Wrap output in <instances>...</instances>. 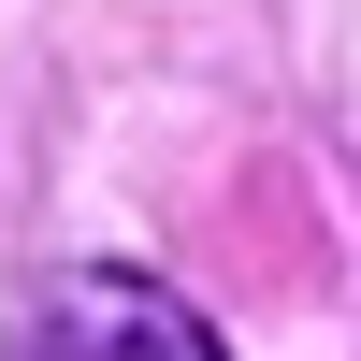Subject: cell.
<instances>
[{"instance_id": "6da1fadb", "label": "cell", "mask_w": 361, "mask_h": 361, "mask_svg": "<svg viewBox=\"0 0 361 361\" xmlns=\"http://www.w3.org/2000/svg\"><path fill=\"white\" fill-rule=\"evenodd\" d=\"M0 361H231V347L202 333L159 275L73 260V275H44V289L15 304V347H0Z\"/></svg>"}]
</instances>
